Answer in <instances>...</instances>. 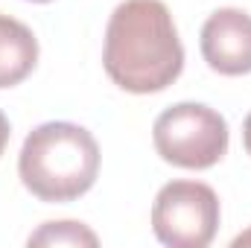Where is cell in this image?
Segmentation results:
<instances>
[{"mask_svg": "<svg viewBox=\"0 0 251 248\" xmlns=\"http://www.w3.org/2000/svg\"><path fill=\"white\" fill-rule=\"evenodd\" d=\"M102 64L128 94H158L184 70V47L164 0H123L105 26Z\"/></svg>", "mask_w": 251, "mask_h": 248, "instance_id": "1", "label": "cell"}, {"mask_svg": "<svg viewBox=\"0 0 251 248\" xmlns=\"http://www.w3.org/2000/svg\"><path fill=\"white\" fill-rule=\"evenodd\" d=\"M18 175L41 201H73L100 175V146L85 125L67 120L41 123L21 146Z\"/></svg>", "mask_w": 251, "mask_h": 248, "instance_id": "2", "label": "cell"}, {"mask_svg": "<svg viewBox=\"0 0 251 248\" xmlns=\"http://www.w3.org/2000/svg\"><path fill=\"white\" fill-rule=\"evenodd\" d=\"M158 155L181 170H210L228 152V123L201 102H178L158 114L152 125Z\"/></svg>", "mask_w": 251, "mask_h": 248, "instance_id": "3", "label": "cell"}, {"mask_svg": "<svg viewBox=\"0 0 251 248\" xmlns=\"http://www.w3.org/2000/svg\"><path fill=\"white\" fill-rule=\"evenodd\" d=\"M152 231L170 248H204L219 231V196L201 181H170L152 204Z\"/></svg>", "mask_w": 251, "mask_h": 248, "instance_id": "4", "label": "cell"}, {"mask_svg": "<svg viewBox=\"0 0 251 248\" xmlns=\"http://www.w3.org/2000/svg\"><path fill=\"white\" fill-rule=\"evenodd\" d=\"M201 56L222 76L251 73V15L243 9H216L201 26Z\"/></svg>", "mask_w": 251, "mask_h": 248, "instance_id": "5", "label": "cell"}, {"mask_svg": "<svg viewBox=\"0 0 251 248\" xmlns=\"http://www.w3.org/2000/svg\"><path fill=\"white\" fill-rule=\"evenodd\" d=\"M38 64V38L9 15H0V88L21 85Z\"/></svg>", "mask_w": 251, "mask_h": 248, "instance_id": "6", "label": "cell"}, {"mask_svg": "<svg viewBox=\"0 0 251 248\" xmlns=\"http://www.w3.org/2000/svg\"><path fill=\"white\" fill-rule=\"evenodd\" d=\"M97 234L82 222H47L32 237L29 246H97Z\"/></svg>", "mask_w": 251, "mask_h": 248, "instance_id": "7", "label": "cell"}, {"mask_svg": "<svg viewBox=\"0 0 251 248\" xmlns=\"http://www.w3.org/2000/svg\"><path fill=\"white\" fill-rule=\"evenodd\" d=\"M9 134H12V128H9V120H6V114L0 111V155L6 152V143H9Z\"/></svg>", "mask_w": 251, "mask_h": 248, "instance_id": "8", "label": "cell"}, {"mask_svg": "<svg viewBox=\"0 0 251 248\" xmlns=\"http://www.w3.org/2000/svg\"><path fill=\"white\" fill-rule=\"evenodd\" d=\"M243 143H246V152L251 155V114L246 117V123H243Z\"/></svg>", "mask_w": 251, "mask_h": 248, "instance_id": "9", "label": "cell"}, {"mask_svg": "<svg viewBox=\"0 0 251 248\" xmlns=\"http://www.w3.org/2000/svg\"><path fill=\"white\" fill-rule=\"evenodd\" d=\"M29 3H50V0H29Z\"/></svg>", "mask_w": 251, "mask_h": 248, "instance_id": "10", "label": "cell"}]
</instances>
